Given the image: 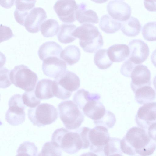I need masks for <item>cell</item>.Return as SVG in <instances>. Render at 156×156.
Returning <instances> with one entry per match:
<instances>
[{
  "label": "cell",
  "mask_w": 156,
  "mask_h": 156,
  "mask_svg": "<svg viewBox=\"0 0 156 156\" xmlns=\"http://www.w3.org/2000/svg\"><path fill=\"white\" fill-rule=\"evenodd\" d=\"M23 102L27 106L34 108L39 105L41 100L37 98L35 93V90L30 92H25L22 96Z\"/></svg>",
  "instance_id": "e575fe53"
},
{
  "label": "cell",
  "mask_w": 156,
  "mask_h": 156,
  "mask_svg": "<svg viewBox=\"0 0 156 156\" xmlns=\"http://www.w3.org/2000/svg\"><path fill=\"white\" fill-rule=\"evenodd\" d=\"M94 61L95 65L101 69L109 68L113 63L108 57L107 50L106 49H100L95 53Z\"/></svg>",
  "instance_id": "f546056e"
},
{
  "label": "cell",
  "mask_w": 156,
  "mask_h": 156,
  "mask_svg": "<svg viewBox=\"0 0 156 156\" xmlns=\"http://www.w3.org/2000/svg\"><path fill=\"white\" fill-rule=\"evenodd\" d=\"M88 138L90 151L98 156H105L104 147L110 138L107 128L102 126H96L90 129Z\"/></svg>",
  "instance_id": "9c48e42d"
},
{
  "label": "cell",
  "mask_w": 156,
  "mask_h": 156,
  "mask_svg": "<svg viewBox=\"0 0 156 156\" xmlns=\"http://www.w3.org/2000/svg\"><path fill=\"white\" fill-rule=\"evenodd\" d=\"M27 115L34 126L41 127L55 122L58 117V112L53 105L43 103L36 107L29 109Z\"/></svg>",
  "instance_id": "52a82bcc"
},
{
  "label": "cell",
  "mask_w": 156,
  "mask_h": 156,
  "mask_svg": "<svg viewBox=\"0 0 156 156\" xmlns=\"http://www.w3.org/2000/svg\"><path fill=\"white\" fill-rule=\"evenodd\" d=\"M52 141L66 153L74 154L84 149L82 136L76 130L71 131L63 127L56 129L52 134Z\"/></svg>",
  "instance_id": "3957f363"
},
{
  "label": "cell",
  "mask_w": 156,
  "mask_h": 156,
  "mask_svg": "<svg viewBox=\"0 0 156 156\" xmlns=\"http://www.w3.org/2000/svg\"><path fill=\"white\" fill-rule=\"evenodd\" d=\"M62 50V47L57 42L48 41L40 46L38 54L40 59L43 61L50 57L59 58Z\"/></svg>",
  "instance_id": "d6986e66"
},
{
  "label": "cell",
  "mask_w": 156,
  "mask_h": 156,
  "mask_svg": "<svg viewBox=\"0 0 156 156\" xmlns=\"http://www.w3.org/2000/svg\"><path fill=\"white\" fill-rule=\"evenodd\" d=\"M36 0H16L14 16L16 22L24 26L25 19L30 11L35 6Z\"/></svg>",
  "instance_id": "ac0fdd59"
},
{
  "label": "cell",
  "mask_w": 156,
  "mask_h": 156,
  "mask_svg": "<svg viewBox=\"0 0 156 156\" xmlns=\"http://www.w3.org/2000/svg\"><path fill=\"white\" fill-rule=\"evenodd\" d=\"M142 34L147 41H156V22H150L145 24L142 28Z\"/></svg>",
  "instance_id": "836d02e7"
},
{
  "label": "cell",
  "mask_w": 156,
  "mask_h": 156,
  "mask_svg": "<svg viewBox=\"0 0 156 156\" xmlns=\"http://www.w3.org/2000/svg\"><path fill=\"white\" fill-rule=\"evenodd\" d=\"M130 53L129 59L134 64L139 65L145 61L149 54L147 44L140 39H134L128 44Z\"/></svg>",
  "instance_id": "9a60e30c"
},
{
  "label": "cell",
  "mask_w": 156,
  "mask_h": 156,
  "mask_svg": "<svg viewBox=\"0 0 156 156\" xmlns=\"http://www.w3.org/2000/svg\"><path fill=\"white\" fill-rule=\"evenodd\" d=\"M61 149L52 141L47 142L43 145L37 156H62Z\"/></svg>",
  "instance_id": "4dcf8cb0"
},
{
  "label": "cell",
  "mask_w": 156,
  "mask_h": 156,
  "mask_svg": "<svg viewBox=\"0 0 156 156\" xmlns=\"http://www.w3.org/2000/svg\"><path fill=\"white\" fill-rule=\"evenodd\" d=\"M116 122L115 115L112 112L106 110L105 113L103 117L100 119L94 121L95 125L102 126L107 129L112 128Z\"/></svg>",
  "instance_id": "d6a6232c"
},
{
  "label": "cell",
  "mask_w": 156,
  "mask_h": 156,
  "mask_svg": "<svg viewBox=\"0 0 156 156\" xmlns=\"http://www.w3.org/2000/svg\"><path fill=\"white\" fill-rule=\"evenodd\" d=\"M8 105L9 108L5 114L6 122L13 126H17L23 123L25 120V105L22 96L15 94L10 98Z\"/></svg>",
  "instance_id": "ba28073f"
},
{
  "label": "cell",
  "mask_w": 156,
  "mask_h": 156,
  "mask_svg": "<svg viewBox=\"0 0 156 156\" xmlns=\"http://www.w3.org/2000/svg\"><path fill=\"white\" fill-rule=\"evenodd\" d=\"M121 140L116 137H110L109 140L104 147V152L105 156L119 154H121L122 151L121 148Z\"/></svg>",
  "instance_id": "1f68e13d"
},
{
  "label": "cell",
  "mask_w": 156,
  "mask_h": 156,
  "mask_svg": "<svg viewBox=\"0 0 156 156\" xmlns=\"http://www.w3.org/2000/svg\"><path fill=\"white\" fill-rule=\"evenodd\" d=\"M86 4L83 3L79 5L76 12V20L81 24L98 23L99 19L97 13L91 9L86 10Z\"/></svg>",
  "instance_id": "44dd1931"
},
{
  "label": "cell",
  "mask_w": 156,
  "mask_h": 156,
  "mask_svg": "<svg viewBox=\"0 0 156 156\" xmlns=\"http://www.w3.org/2000/svg\"><path fill=\"white\" fill-rule=\"evenodd\" d=\"M16 156H36L37 155L25 148L19 146L17 150Z\"/></svg>",
  "instance_id": "f35d334b"
},
{
  "label": "cell",
  "mask_w": 156,
  "mask_h": 156,
  "mask_svg": "<svg viewBox=\"0 0 156 156\" xmlns=\"http://www.w3.org/2000/svg\"><path fill=\"white\" fill-rule=\"evenodd\" d=\"M80 156H98L97 154L92 152H89L84 153L81 154Z\"/></svg>",
  "instance_id": "7bdbcfd3"
},
{
  "label": "cell",
  "mask_w": 156,
  "mask_h": 156,
  "mask_svg": "<svg viewBox=\"0 0 156 156\" xmlns=\"http://www.w3.org/2000/svg\"><path fill=\"white\" fill-rule=\"evenodd\" d=\"M10 78L16 87L26 92L34 90L38 79L36 73L23 64L16 66L10 71Z\"/></svg>",
  "instance_id": "8992f818"
},
{
  "label": "cell",
  "mask_w": 156,
  "mask_h": 156,
  "mask_svg": "<svg viewBox=\"0 0 156 156\" xmlns=\"http://www.w3.org/2000/svg\"><path fill=\"white\" fill-rule=\"evenodd\" d=\"M107 53L112 62H119L124 61L129 56L130 50L128 46L126 44H115L109 47Z\"/></svg>",
  "instance_id": "ffe728a7"
},
{
  "label": "cell",
  "mask_w": 156,
  "mask_h": 156,
  "mask_svg": "<svg viewBox=\"0 0 156 156\" xmlns=\"http://www.w3.org/2000/svg\"><path fill=\"white\" fill-rule=\"evenodd\" d=\"M136 65L129 59L127 60L122 65L120 69L121 73L125 76L130 77L131 73L134 67Z\"/></svg>",
  "instance_id": "8d00e7d4"
},
{
  "label": "cell",
  "mask_w": 156,
  "mask_h": 156,
  "mask_svg": "<svg viewBox=\"0 0 156 156\" xmlns=\"http://www.w3.org/2000/svg\"><path fill=\"white\" fill-rule=\"evenodd\" d=\"M153 83L154 87L156 90V76L154 77L153 80Z\"/></svg>",
  "instance_id": "ee69618b"
},
{
  "label": "cell",
  "mask_w": 156,
  "mask_h": 156,
  "mask_svg": "<svg viewBox=\"0 0 156 156\" xmlns=\"http://www.w3.org/2000/svg\"><path fill=\"white\" fill-rule=\"evenodd\" d=\"M135 93V99L140 104L149 103L154 101L156 98L155 91L150 86H144L138 88Z\"/></svg>",
  "instance_id": "cb8c5ba5"
},
{
  "label": "cell",
  "mask_w": 156,
  "mask_h": 156,
  "mask_svg": "<svg viewBox=\"0 0 156 156\" xmlns=\"http://www.w3.org/2000/svg\"><path fill=\"white\" fill-rule=\"evenodd\" d=\"M11 70L3 67L0 69V88H5L10 86L12 83L10 78Z\"/></svg>",
  "instance_id": "d590c367"
},
{
  "label": "cell",
  "mask_w": 156,
  "mask_h": 156,
  "mask_svg": "<svg viewBox=\"0 0 156 156\" xmlns=\"http://www.w3.org/2000/svg\"><path fill=\"white\" fill-rule=\"evenodd\" d=\"M79 5L74 0L57 1L53 8L60 20L64 23H70L76 20V12Z\"/></svg>",
  "instance_id": "30bf717a"
},
{
  "label": "cell",
  "mask_w": 156,
  "mask_h": 156,
  "mask_svg": "<svg viewBox=\"0 0 156 156\" xmlns=\"http://www.w3.org/2000/svg\"><path fill=\"white\" fill-rule=\"evenodd\" d=\"M81 53L79 48L74 45L65 47L60 54V58L69 65H73L79 60Z\"/></svg>",
  "instance_id": "603a6c76"
},
{
  "label": "cell",
  "mask_w": 156,
  "mask_h": 156,
  "mask_svg": "<svg viewBox=\"0 0 156 156\" xmlns=\"http://www.w3.org/2000/svg\"><path fill=\"white\" fill-rule=\"evenodd\" d=\"M131 87L135 93L138 88L144 86H150L151 72L147 67L142 64L136 65L130 74Z\"/></svg>",
  "instance_id": "7c38bea8"
},
{
  "label": "cell",
  "mask_w": 156,
  "mask_h": 156,
  "mask_svg": "<svg viewBox=\"0 0 156 156\" xmlns=\"http://www.w3.org/2000/svg\"><path fill=\"white\" fill-rule=\"evenodd\" d=\"M73 35L79 39V44L87 52H96L102 47L103 40L98 28L90 23H84L77 27Z\"/></svg>",
  "instance_id": "7a4b0ae2"
},
{
  "label": "cell",
  "mask_w": 156,
  "mask_h": 156,
  "mask_svg": "<svg viewBox=\"0 0 156 156\" xmlns=\"http://www.w3.org/2000/svg\"><path fill=\"white\" fill-rule=\"evenodd\" d=\"M76 28V26L73 24H62L57 35L59 41L63 44L73 42L76 39L73 34Z\"/></svg>",
  "instance_id": "4316f807"
},
{
  "label": "cell",
  "mask_w": 156,
  "mask_h": 156,
  "mask_svg": "<svg viewBox=\"0 0 156 156\" xmlns=\"http://www.w3.org/2000/svg\"><path fill=\"white\" fill-rule=\"evenodd\" d=\"M137 125L147 129L156 122V102H149L140 107L135 117Z\"/></svg>",
  "instance_id": "8fae6325"
},
{
  "label": "cell",
  "mask_w": 156,
  "mask_h": 156,
  "mask_svg": "<svg viewBox=\"0 0 156 156\" xmlns=\"http://www.w3.org/2000/svg\"><path fill=\"white\" fill-rule=\"evenodd\" d=\"M122 151L129 155L136 154L141 156L152 154L156 149V143L145 129L134 127L130 129L120 141Z\"/></svg>",
  "instance_id": "6da1fadb"
},
{
  "label": "cell",
  "mask_w": 156,
  "mask_h": 156,
  "mask_svg": "<svg viewBox=\"0 0 156 156\" xmlns=\"http://www.w3.org/2000/svg\"><path fill=\"white\" fill-rule=\"evenodd\" d=\"M121 23V30L125 35L135 37L138 35L141 29V25L138 20L133 17Z\"/></svg>",
  "instance_id": "d4e9b609"
},
{
  "label": "cell",
  "mask_w": 156,
  "mask_h": 156,
  "mask_svg": "<svg viewBox=\"0 0 156 156\" xmlns=\"http://www.w3.org/2000/svg\"><path fill=\"white\" fill-rule=\"evenodd\" d=\"M53 81L48 79L38 81L35 90L37 97L40 99H48L54 96L53 92Z\"/></svg>",
  "instance_id": "7402d4cb"
},
{
  "label": "cell",
  "mask_w": 156,
  "mask_h": 156,
  "mask_svg": "<svg viewBox=\"0 0 156 156\" xmlns=\"http://www.w3.org/2000/svg\"><path fill=\"white\" fill-rule=\"evenodd\" d=\"M151 60L153 64L156 68V49L152 54L151 56Z\"/></svg>",
  "instance_id": "b9f144b4"
},
{
  "label": "cell",
  "mask_w": 156,
  "mask_h": 156,
  "mask_svg": "<svg viewBox=\"0 0 156 156\" xmlns=\"http://www.w3.org/2000/svg\"><path fill=\"white\" fill-rule=\"evenodd\" d=\"M60 27L57 21L55 19H50L42 23L40 30L44 37H49L56 35L59 31Z\"/></svg>",
  "instance_id": "f1b7e54d"
},
{
  "label": "cell",
  "mask_w": 156,
  "mask_h": 156,
  "mask_svg": "<svg viewBox=\"0 0 156 156\" xmlns=\"http://www.w3.org/2000/svg\"><path fill=\"white\" fill-rule=\"evenodd\" d=\"M147 133L149 137L156 141V122L152 124L149 127Z\"/></svg>",
  "instance_id": "ab89813d"
},
{
  "label": "cell",
  "mask_w": 156,
  "mask_h": 156,
  "mask_svg": "<svg viewBox=\"0 0 156 156\" xmlns=\"http://www.w3.org/2000/svg\"><path fill=\"white\" fill-rule=\"evenodd\" d=\"M46 12L42 8H34L29 12L25 21L26 30L31 33H36L40 30L41 24L45 20Z\"/></svg>",
  "instance_id": "2e32d148"
},
{
  "label": "cell",
  "mask_w": 156,
  "mask_h": 156,
  "mask_svg": "<svg viewBox=\"0 0 156 156\" xmlns=\"http://www.w3.org/2000/svg\"><path fill=\"white\" fill-rule=\"evenodd\" d=\"M107 9L111 17L117 21L124 22L130 17L131 7L123 1H110L107 5Z\"/></svg>",
  "instance_id": "5bb4252c"
},
{
  "label": "cell",
  "mask_w": 156,
  "mask_h": 156,
  "mask_svg": "<svg viewBox=\"0 0 156 156\" xmlns=\"http://www.w3.org/2000/svg\"><path fill=\"white\" fill-rule=\"evenodd\" d=\"M145 8L150 11H156V1H147L144 2Z\"/></svg>",
  "instance_id": "60d3db41"
},
{
  "label": "cell",
  "mask_w": 156,
  "mask_h": 156,
  "mask_svg": "<svg viewBox=\"0 0 156 156\" xmlns=\"http://www.w3.org/2000/svg\"><path fill=\"white\" fill-rule=\"evenodd\" d=\"M43 61L42 71L48 77L56 79L66 71V63L59 58L50 57Z\"/></svg>",
  "instance_id": "4fadbf2b"
},
{
  "label": "cell",
  "mask_w": 156,
  "mask_h": 156,
  "mask_svg": "<svg viewBox=\"0 0 156 156\" xmlns=\"http://www.w3.org/2000/svg\"><path fill=\"white\" fill-rule=\"evenodd\" d=\"M100 96L98 94L90 93L84 89L78 90L74 95L73 101L82 109L89 101L94 99L100 100Z\"/></svg>",
  "instance_id": "484cf974"
},
{
  "label": "cell",
  "mask_w": 156,
  "mask_h": 156,
  "mask_svg": "<svg viewBox=\"0 0 156 156\" xmlns=\"http://www.w3.org/2000/svg\"><path fill=\"white\" fill-rule=\"evenodd\" d=\"M99 100L94 99L89 101L82 109L84 114L94 121L102 118L106 112L104 105Z\"/></svg>",
  "instance_id": "e0dca14e"
},
{
  "label": "cell",
  "mask_w": 156,
  "mask_h": 156,
  "mask_svg": "<svg viewBox=\"0 0 156 156\" xmlns=\"http://www.w3.org/2000/svg\"><path fill=\"white\" fill-rule=\"evenodd\" d=\"M110 156H122L121 154H116L111 155Z\"/></svg>",
  "instance_id": "f6af8a7d"
},
{
  "label": "cell",
  "mask_w": 156,
  "mask_h": 156,
  "mask_svg": "<svg viewBox=\"0 0 156 156\" xmlns=\"http://www.w3.org/2000/svg\"><path fill=\"white\" fill-rule=\"evenodd\" d=\"M80 86V80L74 73L66 70L53 82V92L58 98L68 99L72 92L77 90Z\"/></svg>",
  "instance_id": "5b68a950"
},
{
  "label": "cell",
  "mask_w": 156,
  "mask_h": 156,
  "mask_svg": "<svg viewBox=\"0 0 156 156\" xmlns=\"http://www.w3.org/2000/svg\"><path fill=\"white\" fill-rule=\"evenodd\" d=\"M99 26L100 29L107 34H113L121 28V23L108 15H103L101 18Z\"/></svg>",
  "instance_id": "83f0119b"
},
{
  "label": "cell",
  "mask_w": 156,
  "mask_h": 156,
  "mask_svg": "<svg viewBox=\"0 0 156 156\" xmlns=\"http://www.w3.org/2000/svg\"><path fill=\"white\" fill-rule=\"evenodd\" d=\"M59 116L66 128L69 130L78 128L84 116L78 106L71 100L61 102L58 105Z\"/></svg>",
  "instance_id": "277c9868"
},
{
  "label": "cell",
  "mask_w": 156,
  "mask_h": 156,
  "mask_svg": "<svg viewBox=\"0 0 156 156\" xmlns=\"http://www.w3.org/2000/svg\"><path fill=\"white\" fill-rule=\"evenodd\" d=\"M0 42L9 40L14 36L10 28L0 24Z\"/></svg>",
  "instance_id": "74e56055"
}]
</instances>
